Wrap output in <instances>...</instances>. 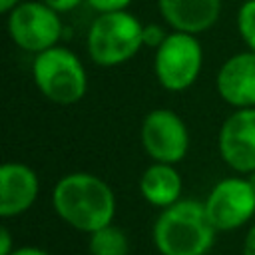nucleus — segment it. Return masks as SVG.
I'll return each instance as SVG.
<instances>
[{"label": "nucleus", "instance_id": "3", "mask_svg": "<svg viewBox=\"0 0 255 255\" xmlns=\"http://www.w3.org/2000/svg\"><path fill=\"white\" fill-rule=\"evenodd\" d=\"M88 54L104 68L131 60L143 46V24L128 10L100 14L88 30Z\"/></svg>", "mask_w": 255, "mask_h": 255}, {"label": "nucleus", "instance_id": "8", "mask_svg": "<svg viewBox=\"0 0 255 255\" xmlns=\"http://www.w3.org/2000/svg\"><path fill=\"white\" fill-rule=\"evenodd\" d=\"M141 145L151 159L161 163H177L189 149L187 126L171 110H151L141 124Z\"/></svg>", "mask_w": 255, "mask_h": 255}, {"label": "nucleus", "instance_id": "6", "mask_svg": "<svg viewBox=\"0 0 255 255\" xmlns=\"http://www.w3.org/2000/svg\"><path fill=\"white\" fill-rule=\"evenodd\" d=\"M60 12L40 2H20L8 12V34L12 42L30 54L54 48L62 36Z\"/></svg>", "mask_w": 255, "mask_h": 255}, {"label": "nucleus", "instance_id": "19", "mask_svg": "<svg viewBox=\"0 0 255 255\" xmlns=\"http://www.w3.org/2000/svg\"><path fill=\"white\" fill-rule=\"evenodd\" d=\"M14 251L12 247V237H10V231L8 227H0V255H10Z\"/></svg>", "mask_w": 255, "mask_h": 255}, {"label": "nucleus", "instance_id": "9", "mask_svg": "<svg viewBox=\"0 0 255 255\" xmlns=\"http://www.w3.org/2000/svg\"><path fill=\"white\" fill-rule=\"evenodd\" d=\"M217 147L231 169L255 173V108H239L223 122Z\"/></svg>", "mask_w": 255, "mask_h": 255}, {"label": "nucleus", "instance_id": "1", "mask_svg": "<svg viewBox=\"0 0 255 255\" xmlns=\"http://www.w3.org/2000/svg\"><path fill=\"white\" fill-rule=\"evenodd\" d=\"M52 205L62 221L86 233H94L112 223L116 195L98 175L76 171L64 175L52 191Z\"/></svg>", "mask_w": 255, "mask_h": 255}, {"label": "nucleus", "instance_id": "20", "mask_svg": "<svg viewBox=\"0 0 255 255\" xmlns=\"http://www.w3.org/2000/svg\"><path fill=\"white\" fill-rule=\"evenodd\" d=\"M243 255H255V225L247 231L243 239Z\"/></svg>", "mask_w": 255, "mask_h": 255}, {"label": "nucleus", "instance_id": "18", "mask_svg": "<svg viewBox=\"0 0 255 255\" xmlns=\"http://www.w3.org/2000/svg\"><path fill=\"white\" fill-rule=\"evenodd\" d=\"M42 2L54 8L56 12H70L82 4V0H42Z\"/></svg>", "mask_w": 255, "mask_h": 255}, {"label": "nucleus", "instance_id": "10", "mask_svg": "<svg viewBox=\"0 0 255 255\" xmlns=\"http://www.w3.org/2000/svg\"><path fill=\"white\" fill-rule=\"evenodd\" d=\"M217 94L233 108H255V52H239L223 62L215 78Z\"/></svg>", "mask_w": 255, "mask_h": 255}, {"label": "nucleus", "instance_id": "21", "mask_svg": "<svg viewBox=\"0 0 255 255\" xmlns=\"http://www.w3.org/2000/svg\"><path fill=\"white\" fill-rule=\"evenodd\" d=\"M10 255H50L48 251L40 249V247H30V245H24V247H16Z\"/></svg>", "mask_w": 255, "mask_h": 255}, {"label": "nucleus", "instance_id": "14", "mask_svg": "<svg viewBox=\"0 0 255 255\" xmlns=\"http://www.w3.org/2000/svg\"><path fill=\"white\" fill-rule=\"evenodd\" d=\"M90 255H128L129 253V241L124 229L116 225H106L94 233H90L88 243Z\"/></svg>", "mask_w": 255, "mask_h": 255}, {"label": "nucleus", "instance_id": "22", "mask_svg": "<svg viewBox=\"0 0 255 255\" xmlns=\"http://www.w3.org/2000/svg\"><path fill=\"white\" fill-rule=\"evenodd\" d=\"M20 4V0H0V12L8 14L10 10H14Z\"/></svg>", "mask_w": 255, "mask_h": 255}, {"label": "nucleus", "instance_id": "2", "mask_svg": "<svg viewBox=\"0 0 255 255\" xmlns=\"http://www.w3.org/2000/svg\"><path fill=\"white\" fill-rule=\"evenodd\" d=\"M217 229L207 217L205 203L177 199L165 207L153 223V245L161 255H205Z\"/></svg>", "mask_w": 255, "mask_h": 255}, {"label": "nucleus", "instance_id": "16", "mask_svg": "<svg viewBox=\"0 0 255 255\" xmlns=\"http://www.w3.org/2000/svg\"><path fill=\"white\" fill-rule=\"evenodd\" d=\"M98 14H104V12H118V10H126L131 0H86Z\"/></svg>", "mask_w": 255, "mask_h": 255}, {"label": "nucleus", "instance_id": "15", "mask_svg": "<svg viewBox=\"0 0 255 255\" xmlns=\"http://www.w3.org/2000/svg\"><path fill=\"white\" fill-rule=\"evenodd\" d=\"M237 30L249 50L255 52V0H245L237 12Z\"/></svg>", "mask_w": 255, "mask_h": 255}, {"label": "nucleus", "instance_id": "4", "mask_svg": "<svg viewBox=\"0 0 255 255\" xmlns=\"http://www.w3.org/2000/svg\"><path fill=\"white\" fill-rule=\"evenodd\" d=\"M32 78L42 96L60 106L80 102L88 90L84 64L72 50L62 46L48 48L34 56Z\"/></svg>", "mask_w": 255, "mask_h": 255}, {"label": "nucleus", "instance_id": "5", "mask_svg": "<svg viewBox=\"0 0 255 255\" xmlns=\"http://www.w3.org/2000/svg\"><path fill=\"white\" fill-rule=\"evenodd\" d=\"M203 66V48L195 34L171 32L155 48L153 72L157 82L169 92L191 88Z\"/></svg>", "mask_w": 255, "mask_h": 255}, {"label": "nucleus", "instance_id": "11", "mask_svg": "<svg viewBox=\"0 0 255 255\" xmlns=\"http://www.w3.org/2000/svg\"><path fill=\"white\" fill-rule=\"evenodd\" d=\"M40 191L36 171L20 161H6L0 167V215L14 217L28 211Z\"/></svg>", "mask_w": 255, "mask_h": 255}, {"label": "nucleus", "instance_id": "12", "mask_svg": "<svg viewBox=\"0 0 255 255\" xmlns=\"http://www.w3.org/2000/svg\"><path fill=\"white\" fill-rule=\"evenodd\" d=\"M157 6L173 30L187 34L209 30L221 12V0H157Z\"/></svg>", "mask_w": 255, "mask_h": 255}, {"label": "nucleus", "instance_id": "7", "mask_svg": "<svg viewBox=\"0 0 255 255\" xmlns=\"http://www.w3.org/2000/svg\"><path fill=\"white\" fill-rule=\"evenodd\" d=\"M203 203L217 231H233L255 213V183L241 177H225L213 185Z\"/></svg>", "mask_w": 255, "mask_h": 255}, {"label": "nucleus", "instance_id": "13", "mask_svg": "<svg viewBox=\"0 0 255 255\" xmlns=\"http://www.w3.org/2000/svg\"><path fill=\"white\" fill-rule=\"evenodd\" d=\"M139 191L147 203L165 209L181 195V175L173 163L155 161L141 173Z\"/></svg>", "mask_w": 255, "mask_h": 255}, {"label": "nucleus", "instance_id": "17", "mask_svg": "<svg viewBox=\"0 0 255 255\" xmlns=\"http://www.w3.org/2000/svg\"><path fill=\"white\" fill-rule=\"evenodd\" d=\"M165 32L157 24H145L143 26V44L151 48H159V44L165 40Z\"/></svg>", "mask_w": 255, "mask_h": 255}]
</instances>
